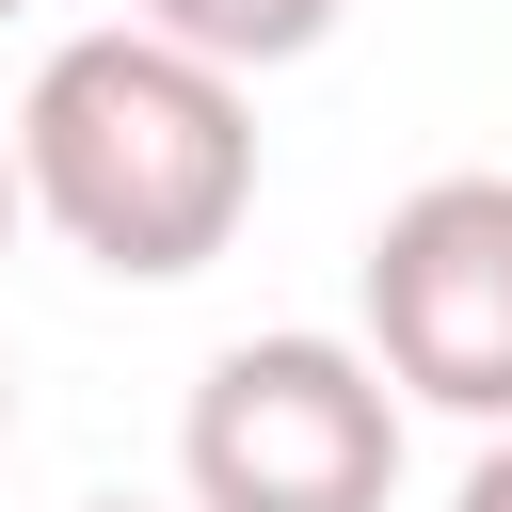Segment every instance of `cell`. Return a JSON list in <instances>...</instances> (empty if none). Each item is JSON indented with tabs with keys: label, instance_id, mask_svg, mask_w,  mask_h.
Masks as SVG:
<instances>
[{
	"label": "cell",
	"instance_id": "cell-1",
	"mask_svg": "<svg viewBox=\"0 0 512 512\" xmlns=\"http://www.w3.org/2000/svg\"><path fill=\"white\" fill-rule=\"evenodd\" d=\"M16 192L64 256H96L128 288H176L256 208V80L160 48L144 16L64 32L16 96Z\"/></svg>",
	"mask_w": 512,
	"mask_h": 512
},
{
	"label": "cell",
	"instance_id": "cell-2",
	"mask_svg": "<svg viewBox=\"0 0 512 512\" xmlns=\"http://www.w3.org/2000/svg\"><path fill=\"white\" fill-rule=\"evenodd\" d=\"M192 512H384L400 496V384L352 336H240L176 416Z\"/></svg>",
	"mask_w": 512,
	"mask_h": 512
},
{
	"label": "cell",
	"instance_id": "cell-3",
	"mask_svg": "<svg viewBox=\"0 0 512 512\" xmlns=\"http://www.w3.org/2000/svg\"><path fill=\"white\" fill-rule=\"evenodd\" d=\"M352 304H368L352 352L400 400L512 432V176H480V160L464 176H416L368 224V256H352Z\"/></svg>",
	"mask_w": 512,
	"mask_h": 512
},
{
	"label": "cell",
	"instance_id": "cell-4",
	"mask_svg": "<svg viewBox=\"0 0 512 512\" xmlns=\"http://www.w3.org/2000/svg\"><path fill=\"white\" fill-rule=\"evenodd\" d=\"M160 48H192V64H224V80H272V64H304V48H336V16L352 0H128Z\"/></svg>",
	"mask_w": 512,
	"mask_h": 512
},
{
	"label": "cell",
	"instance_id": "cell-5",
	"mask_svg": "<svg viewBox=\"0 0 512 512\" xmlns=\"http://www.w3.org/2000/svg\"><path fill=\"white\" fill-rule=\"evenodd\" d=\"M448 512H512V432H480V464H464V496Z\"/></svg>",
	"mask_w": 512,
	"mask_h": 512
},
{
	"label": "cell",
	"instance_id": "cell-6",
	"mask_svg": "<svg viewBox=\"0 0 512 512\" xmlns=\"http://www.w3.org/2000/svg\"><path fill=\"white\" fill-rule=\"evenodd\" d=\"M16 224H32V192H16V112H0V256H16Z\"/></svg>",
	"mask_w": 512,
	"mask_h": 512
},
{
	"label": "cell",
	"instance_id": "cell-7",
	"mask_svg": "<svg viewBox=\"0 0 512 512\" xmlns=\"http://www.w3.org/2000/svg\"><path fill=\"white\" fill-rule=\"evenodd\" d=\"M0 448H16V352H0Z\"/></svg>",
	"mask_w": 512,
	"mask_h": 512
},
{
	"label": "cell",
	"instance_id": "cell-8",
	"mask_svg": "<svg viewBox=\"0 0 512 512\" xmlns=\"http://www.w3.org/2000/svg\"><path fill=\"white\" fill-rule=\"evenodd\" d=\"M80 512H144V496H80Z\"/></svg>",
	"mask_w": 512,
	"mask_h": 512
},
{
	"label": "cell",
	"instance_id": "cell-9",
	"mask_svg": "<svg viewBox=\"0 0 512 512\" xmlns=\"http://www.w3.org/2000/svg\"><path fill=\"white\" fill-rule=\"evenodd\" d=\"M0 16H32V0H0Z\"/></svg>",
	"mask_w": 512,
	"mask_h": 512
}]
</instances>
